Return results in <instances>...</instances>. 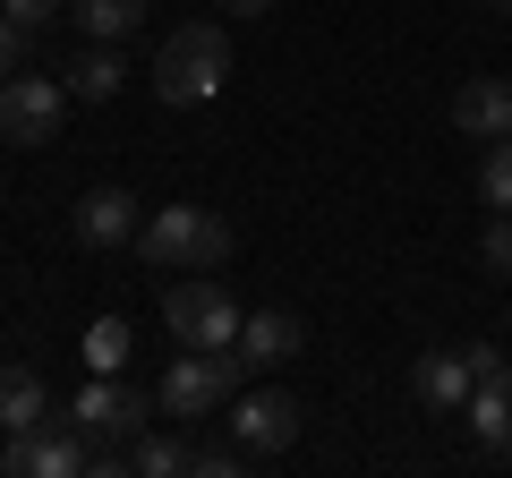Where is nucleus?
Listing matches in <instances>:
<instances>
[{
    "mask_svg": "<svg viewBox=\"0 0 512 478\" xmlns=\"http://www.w3.org/2000/svg\"><path fill=\"white\" fill-rule=\"evenodd\" d=\"M222 86H231V35H222V26H205V18L171 26L163 52H154V103L197 111V103H214Z\"/></svg>",
    "mask_w": 512,
    "mask_h": 478,
    "instance_id": "nucleus-1",
    "label": "nucleus"
},
{
    "mask_svg": "<svg viewBox=\"0 0 512 478\" xmlns=\"http://www.w3.org/2000/svg\"><path fill=\"white\" fill-rule=\"evenodd\" d=\"M137 257L163 265V274H222L231 265V222L205 214V205H163V214L137 222Z\"/></svg>",
    "mask_w": 512,
    "mask_h": 478,
    "instance_id": "nucleus-2",
    "label": "nucleus"
},
{
    "mask_svg": "<svg viewBox=\"0 0 512 478\" xmlns=\"http://www.w3.org/2000/svg\"><path fill=\"white\" fill-rule=\"evenodd\" d=\"M239 385H248V359H239V350H188V359H171V368H163L154 410L180 419V427H197V419H214V410H231Z\"/></svg>",
    "mask_w": 512,
    "mask_h": 478,
    "instance_id": "nucleus-3",
    "label": "nucleus"
},
{
    "mask_svg": "<svg viewBox=\"0 0 512 478\" xmlns=\"http://www.w3.org/2000/svg\"><path fill=\"white\" fill-rule=\"evenodd\" d=\"M163 325L180 333V350H231L248 316H239V299L222 291L214 274H180V282H171V299H163Z\"/></svg>",
    "mask_w": 512,
    "mask_h": 478,
    "instance_id": "nucleus-4",
    "label": "nucleus"
},
{
    "mask_svg": "<svg viewBox=\"0 0 512 478\" xmlns=\"http://www.w3.org/2000/svg\"><path fill=\"white\" fill-rule=\"evenodd\" d=\"M69 103L77 94L60 86V77H0V146H18V154H35V146H52L60 137V120H69Z\"/></svg>",
    "mask_w": 512,
    "mask_h": 478,
    "instance_id": "nucleus-5",
    "label": "nucleus"
},
{
    "mask_svg": "<svg viewBox=\"0 0 512 478\" xmlns=\"http://www.w3.org/2000/svg\"><path fill=\"white\" fill-rule=\"evenodd\" d=\"M146 419H154V402L128 376H94L86 368V385H77V402H69V427L86 444H128V436H146Z\"/></svg>",
    "mask_w": 512,
    "mask_h": 478,
    "instance_id": "nucleus-6",
    "label": "nucleus"
},
{
    "mask_svg": "<svg viewBox=\"0 0 512 478\" xmlns=\"http://www.w3.org/2000/svg\"><path fill=\"white\" fill-rule=\"evenodd\" d=\"M231 436L248 444L256 461L291 453V444H299V402H291L282 385H239V393H231Z\"/></svg>",
    "mask_w": 512,
    "mask_h": 478,
    "instance_id": "nucleus-7",
    "label": "nucleus"
},
{
    "mask_svg": "<svg viewBox=\"0 0 512 478\" xmlns=\"http://www.w3.org/2000/svg\"><path fill=\"white\" fill-rule=\"evenodd\" d=\"M0 470L9 478H77L86 470V436L69 419H35V427H18V436L0 444Z\"/></svg>",
    "mask_w": 512,
    "mask_h": 478,
    "instance_id": "nucleus-8",
    "label": "nucleus"
},
{
    "mask_svg": "<svg viewBox=\"0 0 512 478\" xmlns=\"http://www.w3.org/2000/svg\"><path fill=\"white\" fill-rule=\"evenodd\" d=\"M453 129L478 137V146L512 137V77H461L453 86Z\"/></svg>",
    "mask_w": 512,
    "mask_h": 478,
    "instance_id": "nucleus-9",
    "label": "nucleus"
},
{
    "mask_svg": "<svg viewBox=\"0 0 512 478\" xmlns=\"http://www.w3.org/2000/svg\"><path fill=\"white\" fill-rule=\"evenodd\" d=\"M137 222H146V205L128 188H86L77 197V239L86 248H137Z\"/></svg>",
    "mask_w": 512,
    "mask_h": 478,
    "instance_id": "nucleus-10",
    "label": "nucleus"
},
{
    "mask_svg": "<svg viewBox=\"0 0 512 478\" xmlns=\"http://www.w3.org/2000/svg\"><path fill=\"white\" fill-rule=\"evenodd\" d=\"M410 385H419V402H427V410H453V419H461V410H470V393H478L470 342H461V350H427L419 368H410Z\"/></svg>",
    "mask_w": 512,
    "mask_h": 478,
    "instance_id": "nucleus-11",
    "label": "nucleus"
},
{
    "mask_svg": "<svg viewBox=\"0 0 512 478\" xmlns=\"http://www.w3.org/2000/svg\"><path fill=\"white\" fill-rule=\"evenodd\" d=\"M308 342V333H299V316L291 308H256L248 325H239V359H248V376H265V368H282V359H291V350Z\"/></svg>",
    "mask_w": 512,
    "mask_h": 478,
    "instance_id": "nucleus-12",
    "label": "nucleus"
},
{
    "mask_svg": "<svg viewBox=\"0 0 512 478\" xmlns=\"http://www.w3.org/2000/svg\"><path fill=\"white\" fill-rule=\"evenodd\" d=\"M470 436L487 444V453H512V368H495V376H478V393H470Z\"/></svg>",
    "mask_w": 512,
    "mask_h": 478,
    "instance_id": "nucleus-13",
    "label": "nucleus"
},
{
    "mask_svg": "<svg viewBox=\"0 0 512 478\" xmlns=\"http://www.w3.org/2000/svg\"><path fill=\"white\" fill-rule=\"evenodd\" d=\"M60 86L77 94V103H111V94L128 86V60H120V43H86V52L69 60V77Z\"/></svg>",
    "mask_w": 512,
    "mask_h": 478,
    "instance_id": "nucleus-14",
    "label": "nucleus"
},
{
    "mask_svg": "<svg viewBox=\"0 0 512 478\" xmlns=\"http://www.w3.org/2000/svg\"><path fill=\"white\" fill-rule=\"evenodd\" d=\"M52 419V393H43L35 368H18V359H0V436H18V427Z\"/></svg>",
    "mask_w": 512,
    "mask_h": 478,
    "instance_id": "nucleus-15",
    "label": "nucleus"
},
{
    "mask_svg": "<svg viewBox=\"0 0 512 478\" xmlns=\"http://www.w3.org/2000/svg\"><path fill=\"white\" fill-rule=\"evenodd\" d=\"M154 0H77V26H86V43H128L137 26H146Z\"/></svg>",
    "mask_w": 512,
    "mask_h": 478,
    "instance_id": "nucleus-16",
    "label": "nucleus"
},
{
    "mask_svg": "<svg viewBox=\"0 0 512 478\" xmlns=\"http://www.w3.org/2000/svg\"><path fill=\"white\" fill-rule=\"evenodd\" d=\"M86 368L94 376H120L128 368V316H94V325H86Z\"/></svg>",
    "mask_w": 512,
    "mask_h": 478,
    "instance_id": "nucleus-17",
    "label": "nucleus"
},
{
    "mask_svg": "<svg viewBox=\"0 0 512 478\" xmlns=\"http://www.w3.org/2000/svg\"><path fill=\"white\" fill-rule=\"evenodd\" d=\"M478 205L487 214H512V137H495L487 163H478Z\"/></svg>",
    "mask_w": 512,
    "mask_h": 478,
    "instance_id": "nucleus-18",
    "label": "nucleus"
},
{
    "mask_svg": "<svg viewBox=\"0 0 512 478\" xmlns=\"http://www.w3.org/2000/svg\"><path fill=\"white\" fill-rule=\"evenodd\" d=\"M239 461H256L239 436H205V444H188V470H197V478H231Z\"/></svg>",
    "mask_w": 512,
    "mask_h": 478,
    "instance_id": "nucleus-19",
    "label": "nucleus"
},
{
    "mask_svg": "<svg viewBox=\"0 0 512 478\" xmlns=\"http://www.w3.org/2000/svg\"><path fill=\"white\" fill-rule=\"evenodd\" d=\"M128 461H137L146 478H180L188 470V444L180 436H137V453H128Z\"/></svg>",
    "mask_w": 512,
    "mask_h": 478,
    "instance_id": "nucleus-20",
    "label": "nucleus"
},
{
    "mask_svg": "<svg viewBox=\"0 0 512 478\" xmlns=\"http://www.w3.org/2000/svg\"><path fill=\"white\" fill-rule=\"evenodd\" d=\"M478 257H487V274H504V282H512V214H495V222H487Z\"/></svg>",
    "mask_w": 512,
    "mask_h": 478,
    "instance_id": "nucleus-21",
    "label": "nucleus"
},
{
    "mask_svg": "<svg viewBox=\"0 0 512 478\" xmlns=\"http://www.w3.org/2000/svg\"><path fill=\"white\" fill-rule=\"evenodd\" d=\"M26 43H35V35H26V26L0 9V77H18V69H26Z\"/></svg>",
    "mask_w": 512,
    "mask_h": 478,
    "instance_id": "nucleus-22",
    "label": "nucleus"
},
{
    "mask_svg": "<svg viewBox=\"0 0 512 478\" xmlns=\"http://www.w3.org/2000/svg\"><path fill=\"white\" fill-rule=\"evenodd\" d=\"M0 9H9V18H18V26H26V35H35V26H43V18H52L60 0H0Z\"/></svg>",
    "mask_w": 512,
    "mask_h": 478,
    "instance_id": "nucleus-23",
    "label": "nucleus"
},
{
    "mask_svg": "<svg viewBox=\"0 0 512 478\" xmlns=\"http://www.w3.org/2000/svg\"><path fill=\"white\" fill-rule=\"evenodd\" d=\"M231 18H265V9H282V0H222Z\"/></svg>",
    "mask_w": 512,
    "mask_h": 478,
    "instance_id": "nucleus-24",
    "label": "nucleus"
},
{
    "mask_svg": "<svg viewBox=\"0 0 512 478\" xmlns=\"http://www.w3.org/2000/svg\"><path fill=\"white\" fill-rule=\"evenodd\" d=\"M495 18H512V0H495Z\"/></svg>",
    "mask_w": 512,
    "mask_h": 478,
    "instance_id": "nucleus-25",
    "label": "nucleus"
},
{
    "mask_svg": "<svg viewBox=\"0 0 512 478\" xmlns=\"http://www.w3.org/2000/svg\"><path fill=\"white\" fill-rule=\"evenodd\" d=\"M60 9H77V0H60Z\"/></svg>",
    "mask_w": 512,
    "mask_h": 478,
    "instance_id": "nucleus-26",
    "label": "nucleus"
}]
</instances>
